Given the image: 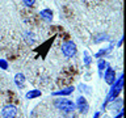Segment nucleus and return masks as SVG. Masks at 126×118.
Here are the masks:
<instances>
[{
  "label": "nucleus",
  "instance_id": "f257e3e1",
  "mask_svg": "<svg viewBox=\"0 0 126 118\" xmlns=\"http://www.w3.org/2000/svg\"><path fill=\"white\" fill-rule=\"evenodd\" d=\"M55 108H58L59 110H62L63 113H71L75 109V104L68 98H57L54 101Z\"/></svg>",
  "mask_w": 126,
  "mask_h": 118
},
{
  "label": "nucleus",
  "instance_id": "f03ea898",
  "mask_svg": "<svg viewBox=\"0 0 126 118\" xmlns=\"http://www.w3.org/2000/svg\"><path fill=\"white\" fill-rule=\"evenodd\" d=\"M122 84H124V77L120 76V79L117 80V83H114L113 87H112V89H110V92L108 94V98H106V101L104 102V108H105V105L108 104L109 101H113L114 98H117L118 93H120L121 89H122Z\"/></svg>",
  "mask_w": 126,
  "mask_h": 118
},
{
  "label": "nucleus",
  "instance_id": "7ed1b4c3",
  "mask_svg": "<svg viewBox=\"0 0 126 118\" xmlns=\"http://www.w3.org/2000/svg\"><path fill=\"white\" fill-rule=\"evenodd\" d=\"M62 51H63V54H64L66 57H68V58L75 57V54H76V45H75L74 42H71V41L64 42L62 45Z\"/></svg>",
  "mask_w": 126,
  "mask_h": 118
},
{
  "label": "nucleus",
  "instance_id": "20e7f679",
  "mask_svg": "<svg viewBox=\"0 0 126 118\" xmlns=\"http://www.w3.org/2000/svg\"><path fill=\"white\" fill-rule=\"evenodd\" d=\"M17 114V108L15 105H7L5 108L1 110L3 118H15Z\"/></svg>",
  "mask_w": 126,
  "mask_h": 118
},
{
  "label": "nucleus",
  "instance_id": "39448f33",
  "mask_svg": "<svg viewBox=\"0 0 126 118\" xmlns=\"http://www.w3.org/2000/svg\"><path fill=\"white\" fill-rule=\"evenodd\" d=\"M75 108H78L80 113L85 114L87 112H88V109H89V105H88V102H87L85 98L83 97V96H80V97H78V100H76V105H75Z\"/></svg>",
  "mask_w": 126,
  "mask_h": 118
},
{
  "label": "nucleus",
  "instance_id": "423d86ee",
  "mask_svg": "<svg viewBox=\"0 0 126 118\" xmlns=\"http://www.w3.org/2000/svg\"><path fill=\"white\" fill-rule=\"evenodd\" d=\"M104 79H105V81L108 83L109 85H113L114 83H116V72H114V70L112 68V67H109V66L106 67Z\"/></svg>",
  "mask_w": 126,
  "mask_h": 118
},
{
  "label": "nucleus",
  "instance_id": "0eeeda50",
  "mask_svg": "<svg viewBox=\"0 0 126 118\" xmlns=\"http://www.w3.org/2000/svg\"><path fill=\"white\" fill-rule=\"evenodd\" d=\"M74 92V87H67V88H63L61 90H58V92H54L53 96H68Z\"/></svg>",
  "mask_w": 126,
  "mask_h": 118
},
{
  "label": "nucleus",
  "instance_id": "6e6552de",
  "mask_svg": "<svg viewBox=\"0 0 126 118\" xmlns=\"http://www.w3.org/2000/svg\"><path fill=\"white\" fill-rule=\"evenodd\" d=\"M15 83H16V85H17L18 88H22V87L25 85V76H24L22 74H16Z\"/></svg>",
  "mask_w": 126,
  "mask_h": 118
},
{
  "label": "nucleus",
  "instance_id": "1a4fd4ad",
  "mask_svg": "<svg viewBox=\"0 0 126 118\" xmlns=\"http://www.w3.org/2000/svg\"><path fill=\"white\" fill-rule=\"evenodd\" d=\"M41 17L45 20V21H53V12H51L50 9H43L41 12Z\"/></svg>",
  "mask_w": 126,
  "mask_h": 118
},
{
  "label": "nucleus",
  "instance_id": "9d476101",
  "mask_svg": "<svg viewBox=\"0 0 126 118\" xmlns=\"http://www.w3.org/2000/svg\"><path fill=\"white\" fill-rule=\"evenodd\" d=\"M41 96V90L39 89H33L30 90V92L26 93V98H29V100H32V98H37Z\"/></svg>",
  "mask_w": 126,
  "mask_h": 118
},
{
  "label": "nucleus",
  "instance_id": "9b49d317",
  "mask_svg": "<svg viewBox=\"0 0 126 118\" xmlns=\"http://www.w3.org/2000/svg\"><path fill=\"white\" fill-rule=\"evenodd\" d=\"M106 67H108V63H106L104 59L98 60V72H100V74H102V71H104Z\"/></svg>",
  "mask_w": 126,
  "mask_h": 118
},
{
  "label": "nucleus",
  "instance_id": "f8f14e48",
  "mask_svg": "<svg viewBox=\"0 0 126 118\" xmlns=\"http://www.w3.org/2000/svg\"><path fill=\"white\" fill-rule=\"evenodd\" d=\"M89 64H91V57L85 53V54H84V66L89 67Z\"/></svg>",
  "mask_w": 126,
  "mask_h": 118
},
{
  "label": "nucleus",
  "instance_id": "ddd939ff",
  "mask_svg": "<svg viewBox=\"0 0 126 118\" xmlns=\"http://www.w3.org/2000/svg\"><path fill=\"white\" fill-rule=\"evenodd\" d=\"M22 1H24V4H25L26 7H32L35 3V0H22Z\"/></svg>",
  "mask_w": 126,
  "mask_h": 118
},
{
  "label": "nucleus",
  "instance_id": "4468645a",
  "mask_svg": "<svg viewBox=\"0 0 126 118\" xmlns=\"http://www.w3.org/2000/svg\"><path fill=\"white\" fill-rule=\"evenodd\" d=\"M0 67H1L3 70H7L8 68V63L5 60H3V59H0Z\"/></svg>",
  "mask_w": 126,
  "mask_h": 118
},
{
  "label": "nucleus",
  "instance_id": "2eb2a0df",
  "mask_svg": "<svg viewBox=\"0 0 126 118\" xmlns=\"http://www.w3.org/2000/svg\"><path fill=\"white\" fill-rule=\"evenodd\" d=\"M98 117H100V113H98V112H97L96 114H94V117H93V118H98Z\"/></svg>",
  "mask_w": 126,
  "mask_h": 118
},
{
  "label": "nucleus",
  "instance_id": "dca6fc26",
  "mask_svg": "<svg viewBox=\"0 0 126 118\" xmlns=\"http://www.w3.org/2000/svg\"><path fill=\"white\" fill-rule=\"evenodd\" d=\"M116 118H122V112H121V113H120V114H118V116H117V117H116Z\"/></svg>",
  "mask_w": 126,
  "mask_h": 118
},
{
  "label": "nucleus",
  "instance_id": "f3484780",
  "mask_svg": "<svg viewBox=\"0 0 126 118\" xmlns=\"http://www.w3.org/2000/svg\"><path fill=\"white\" fill-rule=\"evenodd\" d=\"M15 118H16V117H15Z\"/></svg>",
  "mask_w": 126,
  "mask_h": 118
}]
</instances>
